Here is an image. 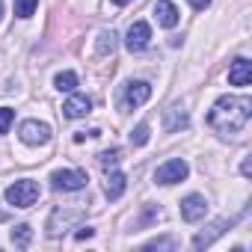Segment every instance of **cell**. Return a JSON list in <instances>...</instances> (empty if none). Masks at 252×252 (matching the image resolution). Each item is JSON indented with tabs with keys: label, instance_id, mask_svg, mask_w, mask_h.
Masks as SVG:
<instances>
[{
	"label": "cell",
	"instance_id": "cell-6",
	"mask_svg": "<svg viewBox=\"0 0 252 252\" xmlns=\"http://www.w3.org/2000/svg\"><path fill=\"white\" fill-rule=\"evenodd\" d=\"M149 42H152V27H149L146 21H134V24L128 27V33H125V48H128L131 54L149 48Z\"/></svg>",
	"mask_w": 252,
	"mask_h": 252
},
{
	"label": "cell",
	"instance_id": "cell-14",
	"mask_svg": "<svg viewBox=\"0 0 252 252\" xmlns=\"http://www.w3.org/2000/svg\"><path fill=\"white\" fill-rule=\"evenodd\" d=\"M116 45H119L116 30H101V33H98V42H95V51H98L101 57H107V54L116 51Z\"/></svg>",
	"mask_w": 252,
	"mask_h": 252
},
{
	"label": "cell",
	"instance_id": "cell-23",
	"mask_svg": "<svg viewBox=\"0 0 252 252\" xmlns=\"http://www.w3.org/2000/svg\"><path fill=\"white\" fill-rule=\"evenodd\" d=\"M187 3H190L196 12H202V9H208V6H211V0H187Z\"/></svg>",
	"mask_w": 252,
	"mask_h": 252
},
{
	"label": "cell",
	"instance_id": "cell-5",
	"mask_svg": "<svg viewBox=\"0 0 252 252\" xmlns=\"http://www.w3.org/2000/svg\"><path fill=\"white\" fill-rule=\"evenodd\" d=\"M18 137H21L27 146H45V143L51 140V125H45V122H39V119H27V122L21 125Z\"/></svg>",
	"mask_w": 252,
	"mask_h": 252
},
{
	"label": "cell",
	"instance_id": "cell-8",
	"mask_svg": "<svg viewBox=\"0 0 252 252\" xmlns=\"http://www.w3.org/2000/svg\"><path fill=\"white\" fill-rule=\"evenodd\" d=\"M205 214H208V199H205V196L190 193V196L181 202V220H187V222H199V220H205Z\"/></svg>",
	"mask_w": 252,
	"mask_h": 252
},
{
	"label": "cell",
	"instance_id": "cell-21",
	"mask_svg": "<svg viewBox=\"0 0 252 252\" xmlns=\"http://www.w3.org/2000/svg\"><path fill=\"white\" fill-rule=\"evenodd\" d=\"M119 158H122V152H119V149H107V152H101V155H98V163L107 169V166L119 163Z\"/></svg>",
	"mask_w": 252,
	"mask_h": 252
},
{
	"label": "cell",
	"instance_id": "cell-16",
	"mask_svg": "<svg viewBox=\"0 0 252 252\" xmlns=\"http://www.w3.org/2000/svg\"><path fill=\"white\" fill-rule=\"evenodd\" d=\"M9 237H12V243H15L18 249H27V246H30V240H33V228H30L27 222H21V225H15V228H12V234H9Z\"/></svg>",
	"mask_w": 252,
	"mask_h": 252
},
{
	"label": "cell",
	"instance_id": "cell-15",
	"mask_svg": "<svg viewBox=\"0 0 252 252\" xmlns=\"http://www.w3.org/2000/svg\"><path fill=\"white\" fill-rule=\"evenodd\" d=\"M163 128L172 134V131H178V128H187V113L184 110H178V107H172V110H166V125Z\"/></svg>",
	"mask_w": 252,
	"mask_h": 252
},
{
	"label": "cell",
	"instance_id": "cell-25",
	"mask_svg": "<svg viewBox=\"0 0 252 252\" xmlns=\"http://www.w3.org/2000/svg\"><path fill=\"white\" fill-rule=\"evenodd\" d=\"M240 172H243V175H246V178H249V172H252V166H249V158H246V160H243V166H240Z\"/></svg>",
	"mask_w": 252,
	"mask_h": 252
},
{
	"label": "cell",
	"instance_id": "cell-10",
	"mask_svg": "<svg viewBox=\"0 0 252 252\" xmlns=\"http://www.w3.org/2000/svg\"><path fill=\"white\" fill-rule=\"evenodd\" d=\"M228 83L231 86H249L252 83V63L246 57H237L228 68Z\"/></svg>",
	"mask_w": 252,
	"mask_h": 252
},
{
	"label": "cell",
	"instance_id": "cell-22",
	"mask_svg": "<svg viewBox=\"0 0 252 252\" xmlns=\"http://www.w3.org/2000/svg\"><path fill=\"white\" fill-rule=\"evenodd\" d=\"M160 246L175 249V240H172V237H163V240H149V243H146V249H160Z\"/></svg>",
	"mask_w": 252,
	"mask_h": 252
},
{
	"label": "cell",
	"instance_id": "cell-12",
	"mask_svg": "<svg viewBox=\"0 0 252 252\" xmlns=\"http://www.w3.org/2000/svg\"><path fill=\"white\" fill-rule=\"evenodd\" d=\"M155 18H158V24L166 27V30H172V27L178 24V9H175L172 0H158V3H155Z\"/></svg>",
	"mask_w": 252,
	"mask_h": 252
},
{
	"label": "cell",
	"instance_id": "cell-24",
	"mask_svg": "<svg viewBox=\"0 0 252 252\" xmlns=\"http://www.w3.org/2000/svg\"><path fill=\"white\" fill-rule=\"evenodd\" d=\"M92 234H95V228H80L74 237H77V240H86V237H92Z\"/></svg>",
	"mask_w": 252,
	"mask_h": 252
},
{
	"label": "cell",
	"instance_id": "cell-3",
	"mask_svg": "<svg viewBox=\"0 0 252 252\" xmlns=\"http://www.w3.org/2000/svg\"><path fill=\"white\" fill-rule=\"evenodd\" d=\"M187 175H190V166H187V160L175 158V160H166V163H160V166H158V172H155V181H158V184H163V187H169V184H178V181H184Z\"/></svg>",
	"mask_w": 252,
	"mask_h": 252
},
{
	"label": "cell",
	"instance_id": "cell-1",
	"mask_svg": "<svg viewBox=\"0 0 252 252\" xmlns=\"http://www.w3.org/2000/svg\"><path fill=\"white\" fill-rule=\"evenodd\" d=\"M252 119V101L249 98H237V95H222L217 98V104L208 113V125L220 134V137H234L240 134Z\"/></svg>",
	"mask_w": 252,
	"mask_h": 252
},
{
	"label": "cell",
	"instance_id": "cell-19",
	"mask_svg": "<svg viewBox=\"0 0 252 252\" xmlns=\"http://www.w3.org/2000/svg\"><path fill=\"white\" fill-rule=\"evenodd\" d=\"M131 143H134V146H146V143H149V125H146V122H140L137 128L131 131Z\"/></svg>",
	"mask_w": 252,
	"mask_h": 252
},
{
	"label": "cell",
	"instance_id": "cell-17",
	"mask_svg": "<svg viewBox=\"0 0 252 252\" xmlns=\"http://www.w3.org/2000/svg\"><path fill=\"white\" fill-rule=\"evenodd\" d=\"M54 86H57L60 92H74V86H77V74H74V71H60V74L54 77Z\"/></svg>",
	"mask_w": 252,
	"mask_h": 252
},
{
	"label": "cell",
	"instance_id": "cell-2",
	"mask_svg": "<svg viewBox=\"0 0 252 252\" xmlns=\"http://www.w3.org/2000/svg\"><path fill=\"white\" fill-rule=\"evenodd\" d=\"M6 202L12 205V208H33L36 202H39V184L36 181H30V178H21V181H15V184H9L6 187Z\"/></svg>",
	"mask_w": 252,
	"mask_h": 252
},
{
	"label": "cell",
	"instance_id": "cell-11",
	"mask_svg": "<svg viewBox=\"0 0 252 252\" xmlns=\"http://www.w3.org/2000/svg\"><path fill=\"white\" fill-rule=\"evenodd\" d=\"M86 113H92V101H89L86 95H77V92H74V95L63 104V116H65V119H83Z\"/></svg>",
	"mask_w": 252,
	"mask_h": 252
},
{
	"label": "cell",
	"instance_id": "cell-27",
	"mask_svg": "<svg viewBox=\"0 0 252 252\" xmlns=\"http://www.w3.org/2000/svg\"><path fill=\"white\" fill-rule=\"evenodd\" d=\"M0 18H3V0H0Z\"/></svg>",
	"mask_w": 252,
	"mask_h": 252
},
{
	"label": "cell",
	"instance_id": "cell-9",
	"mask_svg": "<svg viewBox=\"0 0 252 252\" xmlns=\"http://www.w3.org/2000/svg\"><path fill=\"white\" fill-rule=\"evenodd\" d=\"M234 222H237V217H231V220H217V222H214L208 231H202V234H196V237H193V246H196V249H205V246H211V243H214L220 234H225V228H231Z\"/></svg>",
	"mask_w": 252,
	"mask_h": 252
},
{
	"label": "cell",
	"instance_id": "cell-18",
	"mask_svg": "<svg viewBox=\"0 0 252 252\" xmlns=\"http://www.w3.org/2000/svg\"><path fill=\"white\" fill-rule=\"evenodd\" d=\"M39 6V0H15V15L18 18H30Z\"/></svg>",
	"mask_w": 252,
	"mask_h": 252
},
{
	"label": "cell",
	"instance_id": "cell-26",
	"mask_svg": "<svg viewBox=\"0 0 252 252\" xmlns=\"http://www.w3.org/2000/svg\"><path fill=\"white\" fill-rule=\"evenodd\" d=\"M113 3H116V6H128V3H131V0H113Z\"/></svg>",
	"mask_w": 252,
	"mask_h": 252
},
{
	"label": "cell",
	"instance_id": "cell-13",
	"mask_svg": "<svg viewBox=\"0 0 252 252\" xmlns=\"http://www.w3.org/2000/svg\"><path fill=\"white\" fill-rule=\"evenodd\" d=\"M125 184H128V178H125V172H119V169H113L110 175H107V184H104V193H107V199H122V193H125Z\"/></svg>",
	"mask_w": 252,
	"mask_h": 252
},
{
	"label": "cell",
	"instance_id": "cell-20",
	"mask_svg": "<svg viewBox=\"0 0 252 252\" xmlns=\"http://www.w3.org/2000/svg\"><path fill=\"white\" fill-rule=\"evenodd\" d=\"M12 122H15V110H9V107H0V134H9Z\"/></svg>",
	"mask_w": 252,
	"mask_h": 252
},
{
	"label": "cell",
	"instance_id": "cell-7",
	"mask_svg": "<svg viewBox=\"0 0 252 252\" xmlns=\"http://www.w3.org/2000/svg\"><path fill=\"white\" fill-rule=\"evenodd\" d=\"M152 98V86L146 80H134L125 86V98H122V107L125 110H134V107H143L146 101Z\"/></svg>",
	"mask_w": 252,
	"mask_h": 252
},
{
	"label": "cell",
	"instance_id": "cell-4",
	"mask_svg": "<svg viewBox=\"0 0 252 252\" xmlns=\"http://www.w3.org/2000/svg\"><path fill=\"white\" fill-rule=\"evenodd\" d=\"M86 172L80 169H57L51 175V187L54 190H63V193H71V190H83L86 187Z\"/></svg>",
	"mask_w": 252,
	"mask_h": 252
}]
</instances>
